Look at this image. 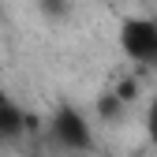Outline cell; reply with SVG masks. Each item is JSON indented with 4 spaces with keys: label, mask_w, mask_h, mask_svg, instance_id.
<instances>
[{
    "label": "cell",
    "mask_w": 157,
    "mask_h": 157,
    "mask_svg": "<svg viewBox=\"0 0 157 157\" xmlns=\"http://www.w3.org/2000/svg\"><path fill=\"white\" fill-rule=\"evenodd\" d=\"M52 139L60 142L64 150H86L90 146V124L78 116V109H56V116H52Z\"/></svg>",
    "instance_id": "obj_2"
},
{
    "label": "cell",
    "mask_w": 157,
    "mask_h": 157,
    "mask_svg": "<svg viewBox=\"0 0 157 157\" xmlns=\"http://www.w3.org/2000/svg\"><path fill=\"white\" fill-rule=\"evenodd\" d=\"M146 131H150V139L157 146V94H153V101H150V116H146Z\"/></svg>",
    "instance_id": "obj_5"
},
{
    "label": "cell",
    "mask_w": 157,
    "mask_h": 157,
    "mask_svg": "<svg viewBox=\"0 0 157 157\" xmlns=\"http://www.w3.org/2000/svg\"><path fill=\"white\" fill-rule=\"evenodd\" d=\"M120 49L139 64H157V23L153 19H127L120 26Z\"/></svg>",
    "instance_id": "obj_1"
},
{
    "label": "cell",
    "mask_w": 157,
    "mask_h": 157,
    "mask_svg": "<svg viewBox=\"0 0 157 157\" xmlns=\"http://www.w3.org/2000/svg\"><path fill=\"white\" fill-rule=\"evenodd\" d=\"M23 131V112H19L4 94H0V142H8V139H15V135Z\"/></svg>",
    "instance_id": "obj_3"
},
{
    "label": "cell",
    "mask_w": 157,
    "mask_h": 157,
    "mask_svg": "<svg viewBox=\"0 0 157 157\" xmlns=\"http://www.w3.org/2000/svg\"><path fill=\"white\" fill-rule=\"evenodd\" d=\"M41 11L49 19H60V15H67V0H41Z\"/></svg>",
    "instance_id": "obj_4"
}]
</instances>
